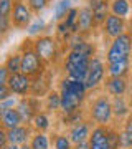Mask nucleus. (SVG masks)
I'll return each mask as SVG.
<instances>
[{
	"instance_id": "obj_9",
	"label": "nucleus",
	"mask_w": 132,
	"mask_h": 149,
	"mask_svg": "<svg viewBox=\"0 0 132 149\" xmlns=\"http://www.w3.org/2000/svg\"><path fill=\"white\" fill-rule=\"evenodd\" d=\"M131 20H126V18H121V17H116L109 13V17L106 18V22L102 23V27L99 28L101 30V35L106 38V40H109L112 42L114 38L121 37L122 33H126L131 30Z\"/></svg>"
},
{
	"instance_id": "obj_35",
	"label": "nucleus",
	"mask_w": 132,
	"mask_h": 149,
	"mask_svg": "<svg viewBox=\"0 0 132 149\" xmlns=\"http://www.w3.org/2000/svg\"><path fill=\"white\" fill-rule=\"evenodd\" d=\"M10 80V71L7 70V66L3 63L0 65V85H7Z\"/></svg>"
},
{
	"instance_id": "obj_42",
	"label": "nucleus",
	"mask_w": 132,
	"mask_h": 149,
	"mask_svg": "<svg viewBox=\"0 0 132 149\" xmlns=\"http://www.w3.org/2000/svg\"><path fill=\"white\" fill-rule=\"evenodd\" d=\"M131 32H132V22H131Z\"/></svg>"
},
{
	"instance_id": "obj_3",
	"label": "nucleus",
	"mask_w": 132,
	"mask_h": 149,
	"mask_svg": "<svg viewBox=\"0 0 132 149\" xmlns=\"http://www.w3.org/2000/svg\"><path fill=\"white\" fill-rule=\"evenodd\" d=\"M18 52L21 55V73L28 74L30 78H38L48 71L46 63L43 61L38 53L33 48V38H26L20 43L18 47Z\"/></svg>"
},
{
	"instance_id": "obj_2",
	"label": "nucleus",
	"mask_w": 132,
	"mask_h": 149,
	"mask_svg": "<svg viewBox=\"0 0 132 149\" xmlns=\"http://www.w3.org/2000/svg\"><path fill=\"white\" fill-rule=\"evenodd\" d=\"M63 43L59 42L56 35H48L43 33L40 37L33 38V48L38 53V56L46 63V66H56L58 63L63 61V50H61Z\"/></svg>"
},
{
	"instance_id": "obj_21",
	"label": "nucleus",
	"mask_w": 132,
	"mask_h": 149,
	"mask_svg": "<svg viewBox=\"0 0 132 149\" xmlns=\"http://www.w3.org/2000/svg\"><path fill=\"white\" fill-rule=\"evenodd\" d=\"M0 124H2V129H7V131H10L13 128H18L20 124H23L18 109L13 108V109L0 111Z\"/></svg>"
},
{
	"instance_id": "obj_40",
	"label": "nucleus",
	"mask_w": 132,
	"mask_h": 149,
	"mask_svg": "<svg viewBox=\"0 0 132 149\" xmlns=\"http://www.w3.org/2000/svg\"><path fill=\"white\" fill-rule=\"evenodd\" d=\"M20 149H32V146H30V143H26L23 146H20Z\"/></svg>"
},
{
	"instance_id": "obj_22",
	"label": "nucleus",
	"mask_w": 132,
	"mask_h": 149,
	"mask_svg": "<svg viewBox=\"0 0 132 149\" xmlns=\"http://www.w3.org/2000/svg\"><path fill=\"white\" fill-rule=\"evenodd\" d=\"M132 73V61L124 60V61H116V63H107V76L114 78H131Z\"/></svg>"
},
{
	"instance_id": "obj_30",
	"label": "nucleus",
	"mask_w": 132,
	"mask_h": 149,
	"mask_svg": "<svg viewBox=\"0 0 132 149\" xmlns=\"http://www.w3.org/2000/svg\"><path fill=\"white\" fill-rule=\"evenodd\" d=\"M3 65H5L7 70L10 71V74L21 73V55H20V52L17 50V52L10 53L5 60H3Z\"/></svg>"
},
{
	"instance_id": "obj_4",
	"label": "nucleus",
	"mask_w": 132,
	"mask_h": 149,
	"mask_svg": "<svg viewBox=\"0 0 132 149\" xmlns=\"http://www.w3.org/2000/svg\"><path fill=\"white\" fill-rule=\"evenodd\" d=\"M91 60L93 58L88 56V55L78 53V52H73V50H66L63 61H61V70H63L64 76H68L71 80L86 81Z\"/></svg>"
},
{
	"instance_id": "obj_45",
	"label": "nucleus",
	"mask_w": 132,
	"mask_h": 149,
	"mask_svg": "<svg viewBox=\"0 0 132 149\" xmlns=\"http://www.w3.org/2000/svg\"><path fill=\"white\" fill-rule=\"evenodd\" d=\"M131 149H132V148H131Z\"/></svg>"
},
{
	"instance_id": "obj_10",
	"label": "nucleus",
	"mask_w": 132,
	"mask_h": 149,
	"mask_svg": "<svg viewBox=\"0 0 132 149\" xmlns=\"http://www.w3.org/2000/svg\"><path fill=\"white\" fill-rule=\"evenodd\" d=\"M17 109H18V113H20L23 124L32 126L35 116L43 109V100L41 98H35V96H32V95L23 96V98H20Z\"/></svg>"
},
{
	"instance_id": "obj_12",
	"label": "nucleus",
	"mask_w": 132,
	"mask_h": 149,
	"mask_svg": "<svg viewBox=\"0 0 132 149\" xmlns=\"http://www.w3.org/2000/svg\"><path fill=\"white\" fill-rule=\"evenodd\" d=\"M93 128H94V124H93L88 118H84V119H81V121L68 126L66 133H68V136L71 138L73 144L76 146V144L88 143V141H89L91 133H93Z\"/></svg>"
},
{
	"instance_id": "obj_33",
	"label": "nucleus",
	"mask_w": 132,
	"mask_h": 149,
	"mask_svg": "<svg viewBox=\"0 0 132 149\" xmlns=\"http://www.w3.org/2000/svg\"><path fill=\"white\" fill-rule=\"evenodd\" d=\"M15 0H0V18H12Z\"/></svg>"
},
{
	"instance_id": "obj_13",
	"label": "nucleus",
	"mask_w": 132,
	"mask_h": 149,
	"mask_svg": "<svg viewBox=\"0 0 132 149\" xmlns=\"http://www.w3.org/2000/svg\"><path fill=\"white\" fill-rule=\"evenodd\" d=\"M8 88L15 96L23 98V96H30L32 95V88H33V78H30L25 73H15L10 74V80H8Z\"/></svg>"
},
{
	"instance_id": "obj_37",
	"label": "nucleus",
	"mask_w": 132,
	"mask_h": 149,
	"mask_svg": "<svg viewBox=\"0 0 132 149\" xmlns=\"http://www.w3.org/2000/svg\"><path fill=\"white\" fill-rule=\"evenodd\" d=\"M8 143V134H7V129H0V149L5 148Z\"/></svg>"
},
{
	"instance_id": "obj_43",
	"label": "nucleus",
	"mask_w": 132,
	"mask_h": 149,
	"mask_svg": "<svg viewBox=\"0 0 132 149\" xmlns=\"http://www.w3.org/2000/svg\"><path fill=\"white\" fill-rule=\"evenodd\" d=\"M131 61H132V55H131Z\"/></svg>"
},
{
	"instance_id": "obj_16",
	"label": "nucleus",
	"mask_w": 132,
	"mask_h": 149,
	"mask_svg": "<svg viewBox=\"0 0 132 149\" xmlns=\"http://www.w3.org/2000/svg\"><path fill=\"white\" fill-rule=\"evenodd\" d=\"M112 109H114V123L121 126L132 113V104L129 96H117L112 98Z\"/></svg>"
},
{
	"instance_id": "obj_6",
	"label": "nucleus",
	"mask_w": 132,
	"mask_h": 149,
	"mask_svg": "<svg viewBox=\"0 0 132 149\" xmlns=\"http://www.w3.org/2000/svg\"><path fill=\"white\" fill-rule=\"evenodd\" d=\"M132 55V32L122 33L121 37L114 38L109 42L104 53L106 63H116V61H124V60H131Z\"/></svg>"
},
{
	"instance_id": "obj_28",
	"label": "nucleus",
	"mask_w": 132,
	"mask_h": 149,
	"mask_svg": "<svg viewBox=\"0 0 132 149\" xmlns=\"http://www.w3.org/2000/svg\"><path fill=\"white\" fill-rule=\"evenodd\" d=\"M73 8V0H58L55 3V8H53V15H55V22H63L66 17H68L69 10Z\"/></svg>"
},
{
	"instance_id": "obj_7",
	"label": "nucleus",
	"mask_w": 132,
	"mask_h": 149,
	"mask_svg": "<svg viewBox=\"0 0 132 149\" xmlns=\"http://www.w3.org/2000/svg\"><path fill=\"white\" fill-rule=\"evenodd\" d=\"M106 78H107V63L104 58H101L99 55H96L91 60L89 70H88V76H86V86L89 91H97L102 88Z\"/></svg>"
},
{
	"instance_id": "obj_15",
	"label": "nucleus",
	"mask_w": 132,
	"mask_h": 149,
	"mask_svg": "<svg viewBox=\"0 0 132 149\" xmlns=\"http://www.w3.org/2000/svg\"><path fill=\"white\" fill-rule=\"evenodd\" d=\"M61 93V114L63 116H71L74 113L84 109V100L79 96L69 93V91H59Z\"/></svg>"
},
{
	"instance_id": "obj_34",
	"label": "nucleus",
	"mask_w": 132,
	"mask_h": 149,
	"mask_svg": "<svg viewBox=\"0 0 132 149\" xmlns=\"http://www.w3.org/2000/svg\"><path fill=\"white\" fill-rule=\"evenodd\" d=\"M18 101H20V98L15 95H12L10 98H7L3 101H0V111H5V109H13V108L18 106Z\"/></svg>"
},
{
	"instance_id": "obj_18",
	"label": "nucleus",
	"mask_w": 132,
	"mask_h": 149,
	"mask_svg": "<svg viewBox=\"0 0 132 149\" xmlns=\"http://www.w3.org/2000/svg\"><path fill=\"white\" fill-rule=\"evenodd\" d=\"M86 5H89V8L93 10L96 25L97 28H101L111 13V0H86Z\"/></svg>"
},
{
	"instance_id": "obj_11",
	"label": "nucleus",
	"mask_w": 132,
	"mask_h": 149,
	"mask_svg": "<svg viewBox=\"0 0 132 149\" xmlns=\"http://www.w3.org/2000/svg\"><path fill=\"white\" fill-rule=\"evenodd\" d=\"M94 30H97L96 25V18L93 10L89 8V5H83L79 7L78 12V35L84 37L89 40V37L94 33Z\"/></svg>"
},
{
	"instance_id": "obj_14",
	"label": "nucleus",
	"mask_w": 132,
	"mask_h": 149,
	"mask_svg": "<svg viewBox=\"0 0 132 149\" xmlns=\"http://www.w3.org/2000/svg\"><path fill=\"white\" fill-rule=\"evenodd\" d=\"M102 91L107 93L111 98L117 96H127L131 93V78H114L107 76L102 85Z\"/></svg>"
},
{
	"instance_id": "obj_20",
	"label": "nucleus",
	"mask_w": 132,
	"mask_h": 149,
	"mask_svg": "<svg viewBox=\"0 0 132 149\" xmlns=\"http://www.w3.org/2000/svg\"><path fill=\"white\" fill-rule=\"evenodd\" d=\"M51 90H53V86H51V71L50 70L45 74H41V76H38V78L33 80L32 96H35V98H41L43 100Z\"/></svg>"
},
{
	"instance_id": "obj_17",
	"label": "nucleus",
	"mask_w": 132,
	"mask_h": 149,
	"mask_svg": "<svg viewBox=\"0 0 132 149\" xmlns=\"http://www.w3.org/2000/svg\"><path fill=\"white\" fill-rule=\"evenodd\" d=\"M58 90L59 91H69V93H73V95L79 96L81 100H88V86H86L84 81H78V80H71L68 76H61L58 81Z\"/></svg>"
},
{
	"instance_id": "obj_38",
	"label": "nucleus",
	"mask_w": 132,
	"mask_h": 149,
	"mask_svg": "<svg viewBox=\"0 0 132 149\" xmlns=\"http://www.w3.org/2000/svg\"><path fill=\"white\" fill-rule=\"evenodd\" d=\"M73 149H89V141L88 143H81V144H76Z\"/></svg>"
},
{
	"instance_id": "obj_46",
	"label": "nucleus",
	"mask_w": 132,
	"mask_h": 149,
	"mask_svg": "<svg viewBox=\"0 0 132 149\" xmlns=\"http://www.w3.org/2000/svg\"><path fill=\"white\" fill-rule=\"evenodd\" d=\"M131 22H132V20H131Z\"/></svg>"
},
{
	"instance_id": "obj_31",
	"label": "nucleus",
	"mask_w": 132,
	"mask_h": 149,
	"mask_svg": "<svg viewBox=\"0 0 132 149\" xmlns=\"http://www.w3.org/2000/svg\"><path fill=\"white\" fill-rule=\"evenodd\" d=\"M45 28H46V22L40 17V18H35V20H33V23L30 25V28H28V33H30L32 37H40V35H43V30H45Z\"/></svg>"
},
{
	"instance_id": "obj_19",
	"label": "nucleus",
	"mask_w": 132,
	"mask_h": 149,
	"mask_svg": "<svg viewBox=\"0 0 132 149\" xmlns=\"http://www.w3.org/2000/svg\"><path fill=\"white\" fill-rule=\"evenodd\" d=\"M7 134H8V143L17 144V146H23V144L30 143V139L33 136V128L28 126V124H20L18 128L7 131Z\"/></svg>"
},
{
	"instance_id": "obj_36",
	"label": "nucleus",
	"mask_w": 132,
	"mask_h": 149,
	"mask_svg": "<svg viewBox=\"0 0 132 149\" xmlns=\"http://www.w3.org/2000/svg\"><path fill=\"white\" fill-rule=\"evenodd\" d=\"M12 95H13V93L10 91L8 85H0V101H3V100H7V98H10Z\"/></svg>"
},
{
	"instance_id": "obj_44",
	"label": "nucleus",
	"mask_w": 132,
	"mask_h": 149,
	"mask_svg": "<svg viewBox=\"0 0 132 149\" xmlns=\"http://www.w3.org/2000/svg\"><path fill=\"white\" fill-rule=\"evenodd\" d=\"M131 3H132V0H131Z\"/></svg>"
},
{
	"instance_id": "obj_23",
	"label": "nucleus",
	"mask_w": 132,
	"mask_h": 149,
	"mask_svg": "<svg viewBox=\"0 0 132 149\" xmlns=\"http://www.w3.org/2000/svg\"><path fill=\"white\" fill-rule=\"evenodd\" d=\"M43 109L48 111L50 114L61 113V93L59 90H51L45 98H43Z\"/></svg>"
},
{
	"instance_id": "obj_25",
	"label": "nucleus",
	"mask_w": 132,
	"mask_h": 149,
	"mask_svg": "<svg viewBox=\"0 0 132 149\" xmlns=\"http://www.w3.org/2000/svg\"><path fill=\"white\" fill-rule=\"evenodd\" d=\"M119 128V138H121V149L132 148V113Z\"/></svg>"
},
{
	"instance_id": "obj_39",
	"label": "nucleus",
	"mask_w": 132,
	"mask_h": 149,
	"mask_svg": "<svg viewBox=\"0 0 132 149\" xmlns=\"http://www.w3.org/2000/svg\"><path fill=\"white\" fill-rule=\"evenodd\" d=\"M2 149H20V146H17V144H7L5 148H2Z\"/></svg>"
},
{
	"instance_id": "obj_8",
	"label": "nucleus",
	"mask_w": 132,
	"mask_h": 149,
	"mask_svg": "<svg viewBox=\"0 0 132 149\" xmlns=\"http://www.w3.org/2000/svg\"><path fill=\"white\" fill-rule=\"evenodd\" d=\"M35 20V13L28 7L26 0H15L12 10V25L15 30H28Z\"/></svg>"
},
{
	"instance_id": "obj_27",
	"label": "nucleus",
	"mask_w": 132,
	"mask_h": 149,
	"mask_svg": "<svg viewBox=\"0 0 132 149\" xmlns=\"http://www.w3.org/2000/svg\"><path fill=\"white\" fill-rule=\"evenodd\" d=\"M30 146H32V149H51L53 146L51 134L33 131V136L30 139Z\"/></svg>"
},
{
	"instance_id": "obj_32",
	"label": "nucleus",
	"mask_w": 132,
	"mask_h": 149,
	"mask_svg": "<svg viewBox=\"0 0 132 149\" xmlns=\"http://www.w3.org/2000/svg\"><path fill=\"white\" fill-rule=\"evenodd\" d=\"M51 2L53 0H26L28 7L32 8V12L35 13V15H40V13H41V12L45 10Z\"/></svg>"
},
{
	"instance_id": "obj_26",
	"label": "nucleus",
	"mask_w": 132,
	"mask_h": 149,
	"mask_svg": "<svg viewBox=\"0 0 132 149\" xmlns=\"http://www.w3.org/2000/svg\"><path fill=\"white\" fill-rule=\"evenodd\" d=\"M32 128L37 133H50V129H51V114L45 111V109H41L33 119Z\"/></svg>"
},
{
	"instance_id": "obj_1",
	"label": "nucleus",
	"mask_w": 132,
	"mask_h": 149,
	"mask_svg": "<svg viewBox=\"0 0 132 149\" xmlns=\"http://www.w3.org/2000/svg\"><path fill=\"white\" fill-rule=\"evenodd\" d=\"M86 118L94 126H112L114 124V109H112V98L107 93H96L84 108Z\"/></svg>"
},
{
	"instance_id": "obj_24",
	"label": "nucleus",
	"mask_w": 132,
	"mask_h": 149,
	"mask_svg": "<svg viewBox=\"0 0 132 149\" xmlns=\"http://www.w3.org/2000/svg\"><path fill=\"white\" fill-rule=\"evenodd\" d=\"M111 13L126 20H131L132 3L131 0H111Z\"/></svg>"
},
{
	"instance_id": "obj_41",
	"label": "nucleus",
	"mask_w": 132,
	"mask_h": 149,
	"mask_svg": "<svg viewBox=\"0 0 132 149\" xmlns=\"http://www.w3.org/2000/svg\"><path fill=\"white\" fill-rule=\"evenodd\" d=\"M129 100H131V104H132V93L129 95Z\"/></svg>"
},
{
	"instance_id": "obj_5",
	"label": "nucleus",
	"mask_w": 132,
	"mask_h": 149,
	"mask_svg": "<svg viewBox=\"0 0 132 149\" xmlns=\"http://www.w3.org/2000/svg\"><path fill=\"white\" fill-rule=\"evenodd\" d=\"M89 149H121L117 126H94L89 138Z\"/></svg>"
},
{
	"instance_id": "obj_29",
	"label": "nucleus",
	"mask_w": 132,
	"mask_h": 149,
	"mask_svg": "<svg viewBox=\"0 0 132 149\" xmlns=\"http://www.w3.org/2000/svg\"><path fill=\"white\" fill-rule=\"evenodd\" d=\"M51 141H53V149H73L74 148L73 141H71V138L68 136L66 131L51 134Z\"/></svg>"
}]
</instances>
